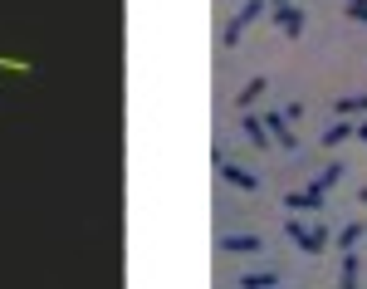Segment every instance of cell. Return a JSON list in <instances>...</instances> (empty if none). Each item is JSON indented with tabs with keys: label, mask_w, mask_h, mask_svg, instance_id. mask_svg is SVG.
<instances>
[{
	"label": "cell",
	"mask_w": 367,
	"mask_h": 289,
	"mask_svg": "<svg viewBox=\"0 0 367 289\" xmlns=\"http://www.w3.org/2000/svg\"><path fill=\"white\" fill-rule=\"evenodd\" d=\"M284 235H289L304 255H318V250L328 245V230H323V226H304L299 216H289V221H284Z\"/></svg>",
	"instance_id": "cell-1"
},
{
	"label": "cell",
	"mask_w": 367,
	"mask_h": 289,
	"mask_svg": "<svg viewBox=\"0 0 367 289\" xmlns=\"http://www.w3.org/2000/svg\"><path fill=\"white\" fill-rule=\"evenodd\" d=\"M260 15H270V0H245V5H240V15L225 25V44H235V39H240V30H245V25H255Z\"/></svg>",
	"instance_id": "cell-2"
},
{
	"label": "cell",
	"mask_w": 367,
	"mask_h": 289,
	"mask_svg": "<svg viewBox=\"0 0 367 289\" xmlns=\"http://www.w3.org/2000/svg\"><path fill=\"white\" fill-rule=\"evenodd\" d=\"M270 15H275V25L284 30V35H304V15H299V5L279 0V5H270Z\"/></svg>",
	"instance_id": "cell-3"
},
{
	"label": "cell",
	"mask_w": 367,
	"mask_h": 289,
	"mask_svg": "<svg viewBox=\"0 0 367 289\" xmlns=\"http://www.w3.org/2000/svg\"><path fill=\"white\" fill-rule=\"evenodd\" d=\"M265 128L275 133V142H279V147L299 152V133H289V118H284V113H265Z\"/></svg>",
	"instance_id": "cell-4"
},
{
	"label": "cell",
	"mask_w": 367,
	"mask_h": 289,
	"mask_svg": "<svg viewBox=\"0 0 367 289\" xmlns=\"http://www.w3.org/2000/svg\"><path fill=\"white\" fill-rule=\"evenodd\" d=\"M284 206H289V211H323V192H318V187H299V192L284 196Z\"/></svg>",
	"instance_id": "cell-5"
},
{
	"label": "cell",
	"mask_w": 367,
	"mask_h": 289,
	"mask_svg": "<svg viewBox=\"0 0 367 289\" xmlns=\"http://www.w3.org/2000/svg\"><path fill=\"white\" fill-rule=\"evenodd\" d=\"M220 177H225L230 187H240V192H260V177H255V172H245V167H230V162H225V167H220Z\"/></svg>",
	"instance_id": "cell-6"
},
{
	"label": "cell",
	"mask_w": 367,
	"mask_h": 289,
	"mask_svg": "<svg viewBox=\"0 0 367 289\" xmlns=\"http://www.w3.org/2000/svg\"><path fill=\"white\" fill-rule=\"evenodd\" d=\"M220 250H230V255H255V250H265L255 235H220Z\"/></svg>",
	"instance_id": "cell-7"
},
{
	"label": "cell",
	"mask_w": 367,
	"mask_h": 289,
	"mask_svg": "<svg viewBox=\"0 0 367 289\" xmlns=\"http://www.w3.org/2000/svg\"><path fill=\"white\" fill-rule=\"evenodd\" d=\"M245 137L265 152V147H270V128H265V118H255V113H250V118H245Z\"/></svg>",
	"instance_id": "cell-8"
},
{
	"label": "cell",
	"mask_w": 367,
	"mask_h": 289,
	"mask_svg": "<svg viewBox=\"0 0 367 289\" xmlns=\"http://www.w3.org/2000/svg\"><path fill=\"white\" fill-rule=\"evenodd\" d=\"M348 137H353V128H348V123L338 118V123H333V128L323 133V147H338V142H348Z\"/></svg>",
	"instance_id": "cell-9"
},
{
	"label": "cell",
	"mask_w": 367,
	"mask_h": 289,
	"mask_svg": "<svg viewBox=\"0 0 367 289\" xmlns=\"http://www.w3.org/2000/svg\"><path fill=\"white\" fill-rule=\"evenodd\" d=\"M338 182H343V162H333V167H323L313 187H318V192H328V187H338Z\"/></svg>",
	"instance_id": "cell-10"
},
{
	"label": "cell",
	"mask_w": 367,
	"mask_h": 289,
	"mask_svg": "<svg viewBox=\"0 0 367 289\" xmlns=\"http://www.w3.org/2000/svg\"><path fill=\"white\" fill-rule=\"evenodd\" d=\"M275 280H279L275 270H260V275H240V285H245V289H270Z\"/></svg>",
	"instance_id": "cell-11"
},
{
	"label": "cell",
	"mask_w": 367,
	"mask_h": 289,
	"mask_svg": "<svg viewBox=\"0 0 367 289\" xmlns=\"http://www.w3.org/2000/svg\"><path fill=\"white\" fill-rule=\"evenodd\" d=\"M353 285H358V255L343 250V289H353Z\"/></svg>",
	"instance_id": "cell-12"
},
{
	"label": "cell",
	"mask_w": 367,
	"mask_h": 289,
	"mask_svg": "<svg viewBox=\"0 0 367 289\" xmlns=\"http://www.w3.org/2000/svg\"><path fill=\"white\" fill-rule=\"evenodd\" d=\"M363 230H367V226H343V230H338V250H353Z\"/></svg>",
	"instance_id": "cell-13"
},
{
	"label": "cell",
	"mask_w": 367,
	"mask_h": 289,
	"mask_svg": "<svg viewBox=\"0 0 367 289\" xmlns=\"http://www.w3.org/2000/svg\"><path fill=\"white\" fill-rule=\"evenodd\" d=\"M333 108H338V118H348V113H367V98H338Z\"/></svg>",
	"instance_id": "cell-14"
},
{
	"label": "cell",
	"mask_w": 367,
	"mask_h": 289,
	"mask_svg": "<svg viewBox=\"0 0 367 289\" xmlns=\"http://www.w3.org/2000/svg\"><path fill=\"white\" fill-rule=\"evenodd\" d=\"M265 89H270L265 79H250V84H245V94H240V108H250V103H255V98L265 94Z\"/></svg>",
	"instance_id": "cell-15"
},
{
	"label": "cell",
	"mask_w": 367,
	"mask_h": 289,
	"mask_svg": "<svg viewBox=\"0 0 367 289\" xmlns=\"http://www.w3.org/2000/svg\"><path fill=\"white\" fill-rule=\"evenodd\" d=\"M0 69H10V74H30L35 64H30V59H10V54H0Z\"/></svg>",
	"instance_id": "cell-16"
},
{
	"label": "cell",
	"mask_w": 367,
	"mask_h": 289,
	"mask_svg": "<svg viewBox=\"0 0 367 289\" xmlns=\"http://www.w3.org/2000/svg\"><path fill=\"white\" fill-rule=\"evenodd\" d=\"M348 5H353V20H363L367 25V0H348Z\"/></svg>",
	"instance_id": "cell-17"
},
{
	"label": "cell",
	"mask_w": 367,
	"mask_h": 289,
	"mask_svg": "<svg viewBox=\"0 0 367 289\" xmlns=\"http://www.w3.org/2000/svg\"><path fill=\"white\" fill-rule=\"evenodd\" d=\"M353 133H358V137H363V142H367V123H363V128H353Z\"/></svg>",
	"instance_id": "cell-18"
},
{
	"label": "cell",
	"mask_w": 367,
	"mask_h": 289,
	"mask_svg": "<svg viewBox=\"0 0 367 289\" xmlns=\"http://www.w3.org/2000/svg\"><path fill=\"white\" fill-rule=\"evenodd\" d=\"M363 206H367V192H363Z\"/></svg>",
	"instance_id": "cell-19"
}]
</instances>
